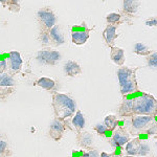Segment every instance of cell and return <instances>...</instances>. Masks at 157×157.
<instances>
[{"mask_svg": "<svg viewBox=\"0 0 157 157\" xmlns=\"http://www.w3.org/2000/svg\"><path fill=\"white\" fill-rule=\"evenodd\" d=\"M104 125L107 127L109 132H113L115 130V128L118 126V120L115 115H107L105 118H104Z\"/></svg>", "mask_w": 157, "mask_h": 157, "instance_id": "22", "label": "cell"}, {"mask_svg": "<svg viewBox=\"0 0 157 157\" xmlns=\"http://www.w3.org/2000/svg\"><path fill=\"white\" fill-rule=\"evenodd\" d=\"M124 157H134V156H131V155H127V156H124Z\"/></svg>", "mask_w": 157, "mask_h": 157, "instance_id": "35", "label": "cell"}, {"mask_svg": "<svg viewBox=\"0 0 157 157\" xmlns=\"http://www.w3.org/2000/svg\"><path fill=\"white\" fill-rule=\"evenodd\" d=\"M127 118L125 128L132 135L157 134V120L155 116L133 115Z\"/></svg>", "mask_w": 157, "mask_h": 157, "instance_id": "1", "label": "cell"}, {"mask_svg": "<svg viewBox=\"0 0 157 157\" xmlns=\"http://www.w3.org/2000/svg\"><path fill=\"white\" fill-rule=\"evenodd\" d=\"M7 61L9 59H6V58L2 57L1 58V62H0V73H4V70L6 69V65H7Z\"/></svg>", "mask_w": 157, "mask_h": 157, "instance_id": "33", "label": "cell"}, {"mask_svg": "<svg viewBox=\"0 0 157 157\" xmlns=\"http://www.w3.org/2000/svg\"><path fill=\"white\" fill-rule=\"evenodd\" d=\"M110 59L112 60L113 63H115L116 65H124L126 61V57H125V50L121 47H112L111 48V52H110Z\"/></svg>", "mask_w": 157, "mask_h": 157, "instance_id": "17", "label": "cell"}, {"mask_svg": "<svg viewBox=\"0 0 157 157\" xmlns=\"http://www.w3.org/2000/svg\"><path fill=\"white\" fill-rule=\"evenodd\" d=\"M37 20L39 22L40 29L50 30L57 24V16L48 6L42 7L37 12Z\"/></svg>", "mask_w": 157, "mask_h": 157, "instance_id": "4", "label": "cell"}, {"mask_svg": "<svg viewBox=\"0 0 157 157\" xmlns=\"http://www.w3.org/2000/svg\"><path fill=\"white\" fill-rule=\"evenodd\" d=\"M49 34H50V37H52V43H54L55 46H60V45L64 44L65 39L59 25H56V26L52 27V29L49 30Z\"/></svg>", "mask_w": 157, "mask_h": 157, "instance_id": "19", "label": "cell"}, {"mask_svg": "<svg viewBox=\"0 0 157 157\" xmlns=\"http://www.w3.org/2000/svg\"><path fill=\"white\" fill-rule=\"evenodd\" d=\"M37 61L39 63H41L43 65H55L57 62L62 59V56L58 50H52V49H45V50H40L38 52Z\"/></svg>", "mask_w": 157, "mask_h": 157, "instance_id": "7", "label": "cell"}, {"mask_svg": "<svg viewBox=\"0 0 157 157\" xmlns=\"http://www.w3.org/2000/svg\"><path fill=\"white\" fill-rule=\"evenodd\" d=\"M121 19H123V16L121 14H118V13H110L106 17V20L110 25H120Z\"/></svg>", "mask_w": 157, "mask_h": 157, "instance_id": "27", "label": "cell"}, {"mask_svg": "<svg viewBox=\"0 0 157 157\" xmlns=\"http://www.w3.org/2000/svg\"><path fill=\"white\" fill-rule=\"evenodd\" d=\"M67 129V124L64 120L56 117L54 121H52V124L49 125L48 129V134L50 138L54 139L56 141H59L61 138L64 136V133L66 132Z\"/></svg>", "mask_w": 157, "mask_h": 157, "instance_id": "8", "label": "cell"}, {"mask_svg": "<svg viewBox=\"0 0 157 157\" xmlns=\"http://www.w3.org/2000/svg\"><path fill=\"white\" fill-rule=\"evenodd\" d=\"M93 130H94L98 135H102V136H105L106 133L108 132V129L104 124H97V125L93 127Z\"/></svg>", "mask_w": 157, "mask_h": 157, "instance_id": "30", "label": "cell"}, {"mask_svg": "<svg viewBox=\"0 0 157 157\" xmlns=\"http://www.w3.org/2000/svg\"><path fill=\"white\" fill-rule=\"evenodd\" d=\"M148 66L153 68V69H157V52H153L150 56L146 57Z\"/></svg>", "mask_w": 157, "mask_h": 157, "instance_id": "29", "label": "cell"}, {"mask_svg": "<svg viewBox=\"0 0 157 157\" xmlns=\"http://www.w3.org/2000/svg\"><path fill=\"white\" fill-rule=\"evenodd\" d=\"M126 152L131 156H146L150 152V146L140 138H134L126 145Z\"/></svg>", "mask_w": 157, "mask_h": 157, "instance_id": "5", "label": "cell"}, {"mask_svg": "<svg viewBox=\"0 0 157 157\" xmlns=\"http://www.w3.org/2000/svg\"><path fill=\"white\" fill-rule=\"evenodd\" d=\"M77 140L80 147L85 149L92 148L93 145V136L88 132H81L77 135Z\"/></svg>", "mask_w": 157, "mask_h": 157, "instance_id": "18", "label": "cell"}, {"mask_svg": "<svg viewBox=\"0 0 157 157\" xmlns=\"http://www.w3.org/2000/svg\"><path fill=\"white\" fill-rule=\"evenodd\" d=\"M39 40L43 46H52V45H54L52 37H50V34H49V30L40 29Z\"/></svg>", "mask_w": 157, "mask_h": 157, "instance_id": "24", "label": "cell"}, {"mask_svg": "<svg viewBox=\"0 0 157 157\" xmlns=\"http://www.w3.org/2000/svg\"><path fill=\"white\" fill-rule=\"evenodd\" d=\"M52 109L57 118L66 121L77 113L75 101L64 93L52 92Z\"/></svg>", "mask_w": 157, "mask_h": 157, "instance_id": "2", "label": "cell"}, {"mask_svg": "<svg viewBox=\"0 0 157 157\" xmlns=\"http://www.w3.org/2000/svg\"><path fill=\"white\" fill-rule=\"evenodd\" d=\"M145 24L147 26H157V16H153L148 18L145 21Z\"/></svg>", "mask_w": 157, "mask_h": 157, "instance_id": "32", "label": "cell"}, {"mask_svg": "<svg viewBox=\"0 0 157 157\" xmlns=\"http://www.w3.org/2000/svg\"><path fill=\"white\" fill-rule=\"evenodd\" d=\"M121 13L123 17H126V18H132V16L137 13L138 7L140 6V2L139 1H131V0H126V1H123L121 3Z\"/></svg>", "mask_w": 157, "mask_h": 157, "instance_id": "11", "label": "cell"}, {"mask_svg": "<svg viewBox=\"0 0 157 157\" xmlns=\"http://www.w3.org/2000/svg\"><path fill=\"white\" fill-rule=\"evenodd\" d=\"M133 100V115H157V100L153 95L145 92H137Z\"/></svg>", "mask_w": 157, "mask_h": 157, "instance_id": "3", "label": "cell"}, {"mask_svg": "<svg viewBox=\"0 0 157 157\" xmlns=\"http://www.w3.org/2000/svg\"><path fill=\"white\" fill-rule=\"evenodd\" d=\"M121 86V93L123 95H129L132 93L138 92V84L136 77H133L129 78L127 82H125L124 84L120 85Z\"/></svg>", "mask_w": 157, "mask_h": 157, "instance_id": "13", "label": "cell"}, {"mask_svg": "<svg viewBox=\"0 0 157 157\" xmlns=\"http://www.w3.org/2000/svg\"><path fill=\"white\" fill-rule=\"evenodd\" d=\"M101 157H123V156L120 155L118 153L109 154V153H106V152H102V153H101Z\"/></svg>", "mask_w": 157, "mask_h": 157, "instance_id": "34", "label": "cell"}, {"mask_svg": "<svg viewBox=\"0 0 157 157\" xmlns=\"http://www.w3.org/2000/svg\"><path fill=\"white\" fill-rule=\"evenodd\" d=\"M63 69H64L65 75L71 77V78L77 77V75L82 73V68H81V66L78 65V63L75 62V61H72V60L67 61V62L64 64Z\"/></svg>", "mask_w": 157, "mask_h": 157, "instance_id": "16", "label": "cell"}, {"mask_svg": "<svg viewBox=\"0 0 157 157\" xmlns=\"http://www.w3.org/2000/svg\"><path fill=\"white\" fill-rule=\"evenodd\" d=\"M2 6H6L9 7V10L11 12L14 13H18L20 11V2L17 0H2L1 1Z\"/></svg>", "mask_w": 157, "mask_h": 157, "instance_id": "26", "label": "cell"}, {"mask_svg": "<svg viewBox=\"0 0 157 157\" xmlns=\"http://www.w3.org/2000/svg\"><path fill=\"white\" fill-rule=\"evenodd\" d=\"M35 85L39 86V87H41L47 91H52L56 87V82L49 78L43 77V78H40L39 80H37L36 82H35Z\"/></svg>", "mask_w": 157, "mask_h": 157, "instance_id": "21", "label": "cell"}, {"mask_svg": "<svg viewBox=\"0 0 157 157\" xmlns=\"http://www.w3.org/2000/svg\"><path fill=\"white\" fill-rule=\"evenodd\" d=\"M0 86L1 87H15L16 81L9 73H2L0 78Z\"/></svg>", "mask_w": 157, "mask_h": 157, "instance_id": "25", "label": "cell"}, {"mask_svg": "<svg viewBox=\"0 0 157 157\" xmlns=\"http://www.w3.org/2000/svg\"><path fill=\"white\" fill-rule=\"evenodd\" d=\"M137 69H138L137 67L130 68V67L121 66L120 69L117 70V78H118V81H120V85L127 82L129 78L136 77V71H137Z\"/></svg>", "mask_w": 157, "mask_h": 157, "instance_id": "14", "label": "cell"}, {"mask_svg": "<svg viewBox=\"0 0 157 157\" xmlns=\"http://www.w3.org/2000/svg\"><path fill=\"white\" fill-rule=\"evenodd\" d=\"M118 25H110L108 24L107 26L105 27L103 32V37H104V40L105 42L107 43V45L110 48L112 47H115L114 45V42H115V39L118 37V34H116V29H117Z\"/></svg>", "mask_w": 157, "mask_h": 157, "instance_id": "12", "label": "cell"}, {"mask_svg": "<svg viewBox=\"0 0 157 157\" xmlns=\"http://www.w3.org/2000/svg\"><path fill=\"white\" fill-rule=\"evenodd\" d=\"M90 37V29L85 23L75 25L71 29V40L75 44L83 45L87 42Z\"/></svg>", "mask_w": 157, "mask_h": 157, "instance_id": "6", "label": "cell"}, {"mask_svg": "<svg viewBox=\"0 0 157 157\" xmlns=\"http://www.w3.org/2000/svg\"><path fill=\"white\" fill-rule=\"evenodd\" d=\"M0 155H1V157L12 156V151H11V149H10L9 144H7V141L4 140V139L0 140Z\"/></svg>", "mask_w": 157, "mask_h": 157, "instance_id": "28", "label": "cell"}, {"mask_svg": "<svg viewBox=\"0 0 157 157\" xmlns=\"http://www.w3.org/2000/svg\"><path fill=\"white\" fill-rule=\"evenodd\" d=\"M14 91V87H1L0 90V94H1V98L4 100L6 98L9 97L10 93H12Z\"/></svg>", "mask_w": 157, "mask_h": 157, "instance_id": "31", "label": "cell"}, {"mask_svg": "<svg viewBox=\"0 0 157 157\" xmlns=\"http://www.w3.org/2000/svg\"><path fill=\"white\" fill-rule=\"evenodd\" d=\"M130 140V133L126 130V128L118 127L116 130L113 131L112 137L109 141H110L111 146L115 147V148H123Z\"/></svg>", "mask_w": 157, "mask_h": 157, "instance_id": "9", "label": "cell"}, {"mask_svg": "<svg viewBox=\"0 0 157 157\" xmlns=\"http://www.w3.org/2000/svg\"><path fill=\"white\" fill-rule=\"evenodd\" d=\"M152 50L149 48L148 46H147L146 44H144V43H136L135 45H134V54L138 55V56H144V57H148V56H150L152 54Z\"/></svg>", "mask_w": 157, "mask_h": 157, "instance_id": "23", "label": "cell"}, {"mask_svg": "<svg viewBox=\"0 0 157 157\" xmlns=\"http://www.w3.org/2000/svg\"><path fill=\"white\" fill-rule=\"evenodd\" d=\"M85 117L84 115H83L82 111L78 110L77 113L75 114V116L72 117L71 120V124L73 126V128L75 129V131H77V133H81L83 130H84L85 128Z\"/></svg>", "mask_w": 157, "mask_h": 157, "instance_id": "20", "label": "cell"}, {"mask_svg": "<svg viewBox=\"0 0 157 157\" xmlns=\"http://www.w3.org/2000/svg\"><path fill=\"white\" fill-rule=\"evenodd\" d=\"M9 67L12 73H19L22 69V61L21 56L18 52H11L9 54Z\"/></svg>", "mask_w": 157, "mask_h": 157, "instance_id": "10", "label": "cell"}, {"mask_svg": "<svg viewBox=\"0 0 157 157\" xmlns=\"http://www.w3.org/2000/svg\"><path fill=\"white\" fill-rule=\"evenodd\" d=\"M133 105H134L133 98H124L120 108H118V115L123 116V117H130V116H132Z\"/></svg>", "mask_w": 157, "mask_h": 157, "instance_id": "15", "label": "cell"}]
</instances>
